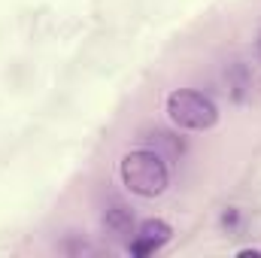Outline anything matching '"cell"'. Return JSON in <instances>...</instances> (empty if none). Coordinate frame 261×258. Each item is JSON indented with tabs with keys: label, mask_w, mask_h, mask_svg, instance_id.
<instances>
[{
	"label": "cell",
	"mask_w": 261,
	"mask_h": 258,
	"mask_svg": "<svg viewBox=\"0 0 261 258\" xmlns=\"http://www.w3.org/2000/svg\"><path fill=\"white\" fill-rule=\"evenodd\" d=\"M167 240H170V225L161 222V219H149V222L140 225V231L128 243V249H130V255L143 258V255H152L155 249H161Z\"/></svg>",
	"instance_id": "cell-3"
},
{
	"label": "cell",
	"mask_w": 261,
	"mask_h": 258,
	"mask_svg": "<svg viewBox=\"0 0 261 258\" xmlns=\"http://www.w3.org/2000/svg\"><path fill=\"white\" fill-rule=\"evenodd\" d=\"M146 140H149V149L158 152V155H161V149H164L170 158H176V155L182 152V140H176V137L167 134V131H155V134H149Z\"/></svg>",
	"instance_id": "cell-5"
},
{
	"label": "cell",
	"mask_w": 261,
	"mask_h": 258,
	"mask_svg": "<svg viewBox=\"0 0 261 258\" xmlns=\"http://www.w3.org/2000/svg\"><path fill=\"white\" fill-rule=\"evenodd\" d=\"M103 228L113 237H128V234H134V216H130V210L122 207V203L107 207L103 210Z\"/></svg>",
	"instance_id": "cell-4"
},
{
	"label": "cell",
	"mask_w": 261,
	"mask_h": 258,
	"mask_svg": "<svg viewBox=\"0 0 261 258\" xmlns=\"http://www.w3.org/2000/svg\"><path fill=\"white\" fill-rule=\"evenodd\" d=\"M167 113L179 128H189V131H206L219 119L216 104L206 94L189 91V88H179V91H173L167 97Z\"/></svg>",
	"instance_id": "cell-2"
},
{
	"label": "cell",
	"mask_w": 261,
	"mask_h": 258,
	"mask_svg": "<svg viewBox=\"0 0 261 258\" xmlns=\"http://www.w3.org/2000/svg\"><path fill=\"white\" fill-rule=\"evenodd\" d=\"M258 55H261V37H258Z\"/></svg>",
	"instance_id": "cell-7"
},
{
	"label": "cell",
	"mask_w": 261,
	"mask_h": 258,
	"mask_svg": "<svg viewBox=\"0 0 261 258\" xmlns=\"http://www.w3.org/2000/svg\"><path fill=\"white\" fill-rule=\"evenodd\" d=\"M222 225H225V228H231V225H237V210H228V213L222 216Z\"/></svg>",
	"instance_id": "cell-6"
},
{
	"label": "cell",
	"mask_w": 261,
	"mask_h": 258,
	"mask_svg": "<svg viewBox=\"0 0 261 258\" xmlns=\"http://www.w3.org/2000/svg\"><path fill=\"white\" fill-rule=\"evenodd\" d=\"M122 179H125V186L130 192L140 194V197H158L167 189L170 173H167V164L158 152L134 149L122 158Z\"/></svg>",
	"instance_id": "cell-1"
}]
</instances>
